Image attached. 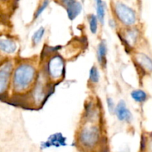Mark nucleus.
<instances>
[{
  "label": "nucleus",
  "mask_w": 152,
  "mask_h": 152,
  "mask_svg": "<svg viewBox=\"0 0 152 152\" xmlns=\"http://www.w3.org/2000/svg\"><path fill=\"white\" fill-rule=\"evenodd\" d=\"M114 113L117 116L118 120L121 122H130L133 119V116L129 109L126 106V102L123 100H121L116 106Z\"/></svg>",
  "instance_id": "nucleus-7"
},
{
  "label": "nucleus",
  "mask_w": 152,
  "mask_h": 152,
  "mask_svg": "<svg viewBox=\"0 0 152 152\" xmlns=\"http://www.w3.org/2000/svg\"><path fill=\"white\" fill-rule=\"evenodd\" d=\"M48 4H49V0H44L43 2L40 4L39 7H38V9L36 10L35 14H34V19H37V18L41 15V13L44 11L45 9L48 6Z\"/></svg>",
  "instance_id": "nucleus-18"
},
{
  "label": "nucleus",
  "mask_w": 152,
  "mask_h": 152,
  "mask_svg": "<svg viewBox=\"0 0 152 152\" xmlns=\"http://www.w3.org/2000/svg\"><path fill=\"white\" fill-rule=\"evenodd\" d=\"M87 120L89 121L90 123L85 124L83 125L79 132L78 139L83 147L91 148L94 147L99 141L101 132L97 125L91 124L92 119H87Z\"/></svg>",
  "instance_id": "nucleus-2"
},
{
  "label": "nucleus",
  "mask_w": 152,
  "mask_h": 152,
  "mask_svg": "<svg viewBox=\"0 0 152 152\" xmlns=\"http://www.w3.org/2000/svg\"><path fill=\"white\" fill-rule=\"evenodd\" d=\"M140 32L138 31V29H137L135 28H130L129 29L126 30V31L125 32V34L123 36V37H121V39L123 40H124L125 43H126V45L128 47L132 49V47H134L135 43L137 41Z\"/></svg>",
  "instance_id": "nucleus-8"
},
{
  "label": "nucleus",
  "mask_w": 152,
  "mask_h": 152,
  "mask_svg": "<svg viewBox=\"0 0 152 152\" xmlns=\"http://www.w3.org/2000/svg\"><path fill=\"white\" fill-rule=\"evenodd\" d=\"M12 72H13L12 61H5L4 63H1L0 67V92L1 95H4L8 88Z\"/></svg>",
  "instance_id": "nucleus-5"
},
{
  "label": "nucleus",
  "mask_w": 152,
  "mask_h": 152,
  "mask_svg": "<svg viewBox=\"0 0 152 152\" xmlns=\"http://www.w3.org/2000/svg\"><path fill=\"white\" fill-rule=\"evenodd\" d=\"M106 102H107V105H108V111H109L110 113H114L115 112V108H116V106L114 104V101L110 97H108L106 100Z\"/></svg>",
  "instance_id": "nucleus-19"
},
{
  "label": "nucleus",
  "mask_w": 152,
  "mask_h": 152,
  "mask_svg": "<svg viewBox=\"0 0 152 152\" xmlns=\"http://www.w3.org/2000/svg\"><path fill=\"white\" fill-rule=\"evenodd\" d=\"M149 151L150 152H152V140L149 143Z\"/></svg>",
  "instance_id": "nucleus-21"
},
{
  "label": "nucleus",
  "mask_w": 152,
  "mask_h": 152,
  "mask_svg": "<svg viewBox=\"0 0 152 152\" xmlns=\"http://www.w3.org/2000/svg\"><path fill=\"white\" fill-rule=\"evenodd\" d=\"M96 4V16L99 22L103 25L105 16V4L102 0H95Z\"/></svg>",
  "instance_id": "nucleus-13"
},
{
  "label": "nucleus",
  "mask_w": 152,
  "mask_h": 152,
  "mask_svg": "<svg viewBox=\"0 0 152 152\" xmlns=\"http://www.w3.org/2000/svg\"><path fill=\"white\" fill-rule=\"evenodd\" d=\"M89 80L91 83H94V84L97 83L99 80V70L95 65H94L91 68L90 72H89Z\"/></svg>",
  "instance_id": "nucleus-17"
},
{
  "label": "nucleus",
  "mask_w": 152,
  "mask_h": 152,
  "mask_svg": "<svg viewBox=\"0 0 152 152\" xmlns=\"http://www.w3.org/2000/svg\"><path fill=\"white\" fill-rule=\"evenodd\" d=\"M114 13L121 23L126 26H132L137 22L134 10L122 2H117L114 5Z\"/></svg>",
  "instance_id": "nucleus-3"
},
{
  "label": "nucleus",
  "mask_w": 152,
  "mask_h": 152,
  "mask_svg": "<svg viewBox=\"0 0 152 152\" xmlns=\"http://www.w3.org/2000/svg\"><path fill=\"white\" fill-rule=\"evenodd\" d=\"M134 60L137 67L143 72H152V60L144 53L138 52L134 55Z\"/></svg>",
  "instance_id": "nucleus-6"
},
{
  "label": "nucleus",
  "mask_w": 152,
  "mask_h": 152,
  "mask_svg": "<svg viewBox=\"0 0 152 152\" xmlns=\"http://www.w3.org/2000/svg\"><path fill=\"white\" fill-rule=\"evenodd\" d=\"M37 70L32 64L25 63L17 66L12 77V86L16 92L28 90L36 80Z\"/></svg>",
  "instance_id": "nucleus-1"
},
{
  "label": "nucleus",
  "mask_w": 152,
  "mask_h": 152,
  "mask_svg": "<svg viewBox=\"0 0 152 152\" xmlns=\"http://www.w3.org/2000/svg\"><path fill=\"white\" fill-rule=\"evenodd\" d=\"M0 49L1 52L6 54H13L17 49L16 43L12 39L7 37H1L0 40Z\"/></svg>",
  "instance_id": "nucleus-9"
},
{
  "label": "nucleus",
  "mask_w": 152,
  "mask_h": 152,
  "mask_svg": "<svg viewBox=\"0 0 152 152\" xmlns=\"http://www.w3.org/2000/svg\"><path fill=\"white\" fill-rule=\"evenodd\" d=\"M47 72L53 81L59 80L65 75V63L59 55H53L49 58L47 64Z\"/></svg>",
  "instance_id": "nucleus-4"
},
{
  "label": "nucleus",
  "mask_w": 152,
  "mask_h": 152,
  "mask_svg": "<svg viewBox=\"0 0 152 152\" xmlns=\"http://www.w3.org/2000/svg\"><path fill=\"white\" fill-rule=\"evenodd\" d=\"M45 29L44 28V27H40L37 31L34 32V34L32 36V39H31L33 46H37L41 42L42 39L45 34Z\"/></svg>",
  "instance_id": "nucleus-15"
},
{
  "label": "nucleus",
  "mask_w": 152,
  "mask_h": 152,
  "mask_svg": "<svg viewBox=\"0 0 152 152\" xmlns=\"http://www.w3.org/2000/svg\"><path fill=\"white\" fill-rule=\"evenodd\" d=\"M59 1H60L61 4H64L65 6V7H67L71 4L74 3V1H76V0H59Z\"/></svg>",
  "instance_id": "nucleus-20"
},
{
  "label": "nucleus",
  "mask_w": 152,
  "mask_h": 152,
  "mask_svg": "<svg viewBox=\"0 0 152 152\" xmlns=\"http://www.w3.org/2000/svg\"><path fill=\"white\" fill-rule=\"evenodd\" d=\"M82 9H83V7H82L81 3L77 1L68 6L66 7V10L70 20H74V19H76V17L81 13Z\"/></svg>",
  "instance_id": "nucleus-12"
},
{
  "label": "nucleus",
  "mask_w": 152,
  "mask_h": 152,
  "mask_svg": "<svg viewBox=\"0 0 152 152\" xmlns=\"http://www.w3.org/2000/svg\"><path fill=\"white\" fill-rule=\"evenodd\" d=\"M132 98L134 101L137 103L145 102L148 98V95L145 91L142 89H134L131 93Z\"/></svg>",
  "instance_id": "nucleus-14"
},
{
  "label": "nucleus",
  "mask_w": 152,
  "mask_h": 152,
  "mask_svg": "<svg viewBox=\"0 0 152 152\" xmlns=\"http://www.w3.org/2000/svg\"><path fill=\"white\" fill-rule=\"evenodd\" d=\"M88 24L90 31H91L92 34H95L97 32L98 29V18L97 16L94 14H90L88 17Z\"/></svg>",
  "instance_id": "nucleus-16"
},
{
  "label": "nucleus",
  "mask_w": 152,
  "mask_h": 152,
  "mask_svg": "<svg viewBox=\"0 0 152 152\" xmlns=\"http://www.w3.org/2000/svg\"><path fill=\"white\" fill-rule=\"evenodd\" d=\"M82 1H84V0H82Z\"/></svg>",
  "instance_id": "nucleus-22"
},
{
  "label": "nucleus",
  "mask_w": 152,
  "mask_h": 152,
  "mask_svg": "<svg viewBox=\"0 0 152 152\" xmlns=\"http://www.w3.org/2000/svg\"><path fill=\"white\" fill-rule=\"evenodd\" d=\"M65 140H66V139L64 137H62L61 134H55L53 135L50 136L47 142H43L42 144V146L45 148H48L51 145L56 146V147H59V146L61 145H66Z\"/></svg>",
  "instance_id": "nucleus-10"
},
{
  "label": "nucleus",
  "mask_w": 152,
  "mask_h": 152,
  "mask_svg": "<svg viewBox=\"0 0 152 152\" xmlns=\"http://www.w3.org/2000/svg\"><path fill=\"white\" fill-rule=\"evenodd\" d=\"M107 46L105 40H102L97 47V60L102 68H105L107 64Z\"/></svg>",
  "instance_id": "nucleus-11"
}]
</instances>
